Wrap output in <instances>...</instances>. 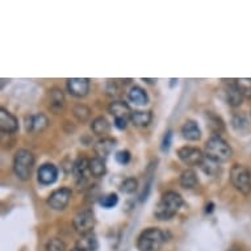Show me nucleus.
<instances>
[{"label":"nucleus","instance_id":"39448f33","mask_svg":"<svg viewBox=\"0 0 251 251\" xmlns=\"http://www.w3.org/2000/svg\"><path fill=\"white\" fill-rule=\"evenodd\" d=\"M230 180L234 188L242 195H249L251 192V174L246 166L233 165L230 170Z\"/></svg>","mask_w":251,"mask_h":251},{"label":"nucleus","instance_id":"e433bc0d","mask_svg":"<svg viewBox=\"0 0 251 251\" xmlns=\"http://www.w3.org/2000/svg\"><path fill=\"white\" fill-rule=\"evenodd\" d=\"M74 251H76V250H74Z\"/></svg>","mask_w":251,"mask_h":251},{"label":"nucleus","instance_id":"f3484780","mask_svg":"<svg viewBox=\"0 0 251 251\" xmlns=\"http://www.w3.org/2000/svg\"><path fill=\"white\" fill-rule=\"evenodd\" d=\"M65 104H66V100H65V95L63 92L59 88H53L50 91L49 94V108L54 113H59L61 111H63L65 108Z\"/></svg>","mask_w":251,"mask_h":251},{"label":"nucleus","instance_id":"423d86ee","mask_svg":"<svg viewBox=\"0 0 251 251\" xmlns=\"http://www.w3.org/2000/svg\"><path fill=\"white\" fill-rule=\"evenodd\" d=\"M73 225H74L75 231H78L80 235L92 233L96 225V218L94 210L90 209V208H86V209L78 212V213L75 214L74 220H73Z\"/></svg>","mask_w":251,"mask_h":251},{"label":"nucleus","instance_id":"1a4fd4ad","mask_svg":"<svg viewBox=\"0 0 251 251\" xmlns=\"http://www.w3.org/2000/svg\"><path fill=\"white\" fill-rule=\"evenodd\" d=\"M71 196H73V192H71L70 188L63 187V188L54 191L53 194L50 195L49 199H48V204L51 209L62 210L69 205Z\"/></svg>","mask_w":251,"mask_h":251},{"label":"nucleus","instance_id":"c756f323","mask_svg":"<svg viewBox=\"0 0 251 251\" xmlns=\"http://www.w3.org/2000/svg\"><path fill=\"white\" fill-rule=\"evenodd\" d=\"M46 251H66V245L59 238H51L46 243Z\"/></svg>","mask_w":251,"mask_h":251},{"label":"nucleus","instance_id":"5701e85b","mask_svg":"<svg viewBox=\"0 0 251 251\" xmlns=\"http://www.w3.org/2000/svg\"><path fill=\"white\" fill-rule=\"evenodd\" d=\"M152 120V113L150 111H136L133 112L132 116H130V121H132L136 126H140V128H145L150 125Z\"/></svg>","mask_w":251,"mask_h":251},{"label":"nucleus","instance_id":"473e14b6","mask_svg":"<svg viewBox=\"0 0 251 251\" xmlns=\"http://www.w3.org/2000/svg\"><path fill=\"white\" fill-rule=\"evenodd\" d=\"M171 138H173V133H171V130H169V132L166 133L165 138H163V146H162V149L163 150H169L170 145H171Z\"/></svg>","mask_w":251,"mask_h":251},{"label":"nucleus","instance_id":"c85d7f7f","mask_svg":"<svg viewBox=\"0 0 251 251\" xmlns=\"http://www.w3.org/2000/svg\"><path fill=\"white\" fill-rule=\"evenodd\" d=\"M137 187H138V181H137V179H134V177H128V179H125V180L123 181L120 190H121V192H124V194H133V192H136Z\"/></svg>","mask_w":251,"mask_h":251},{"label":"nucleus","instance_id":"a211bd4d","mask_svg":"<svg viewBox=\"0 0 251 251\" xmlns=\"http://www.w3.org/2000/svg\"><path fill=\"white\" fill-rule=\"evenodd\" d=\"M109 113H111L113 117L116 119H125L128 120L130 119V116H132V109H130V107H129L128 104L125 103V101H121V100H119V101H113V103H111V105H109Z\"/></svg>","mask_w":251,"mask_h":251},{"label":"nucleus","instance_id":"393cba45","mask_svg":"<svg viewBox=\"0 0 251 251\" xmlns=\"http://www.w3.org/2000/svg\"><path fill=\"white\" fill-rule=\"evenodd\" d=\"M206 121H208V126L213 133H217L220 134L221 132H224L225 129V125H224V121L218 116H216L212 112H208L206 113Z\"/></svg>","mask_w":251,"mask_h":251},{"label":"nucleus","instance_id":"7ed1b4c3","mask_svg":"<svg viewBox=\"0 0 251 251\" xmlns=\"http://www.w3.org/2000/svg\"><path fill=\"white\" fill-rule=\"evenodd\" d=\"M166 242V234L158 227H149L137 238V249L140 251H158Z\"/></svg>","mask_w":251,"mask_h":251},{"label":"nucleus","instance_id":"f704fd0d","mask_svg":"<svg viewBox=\"0 0 251 251\" xmlns=\"http://www.w3.org/2000/svg\"><path fill=\"white\" fill-rule=\"evenodd\" d=\"M213 202H209V204H208V205H206V209H205V212L206 213H212V212H213Z\"/></svg>","mask_w":251,"mask_h":251},{"label":"nucleus","instance_id":"dca6fc26","mask_svg":"<svg viewBox=\"0 0 251 251\" xmlns=\"http://www.w3.org/2000/svg\"><path fill=\"white\" fill-rule=\"evenodd\" d=\"M243 95L235 84V79L226 80V100L231 107H239L243 101Z\"/></svg>","mask_w":251,"mask_h":251},{"label":"nucleus","instance_id":"2f4dec72","mask_svg":"<svg viewBox=\"0 0 251 251\" xmlns=\"http://www.w3.org/2000/svg\"><path fill=\"white\" fill-rule=\"evenodd\" d=\"M116 161L119 162L120 165H126L130 161V152L128 150H121V151L116 152Z\"/></svg>","mask_w":251,"mask_h":251},{"label":"nucleus","instance_id":"a878e982","mask_svg":"<svg viewBox=\"0 0 251 251\" xmlns=\"http://www.w3.org/2000/svg\"><path fill=\"white\" fill-rule=\"evenodd\" d=\"M235 84L238 87V90L241 91V94L243 98L251 99V79L249 78H239L235 79Z\"/></svg>","mask_w":251,"mask_h":251},{"label":"nucleus","instance_id":"9d476101","mask_svg":"<svg viewBox=\"0 0 251 251\" xmlns=\"http://www.w3.org/2000/svg\"><path fill=\"white\" fill-rule=\"evenodd\" d=\"M49 125V120L45 115L37 113V115L26 116L25 117V129L29 133H41L44 129L48 128Z\"/></svg>","mask_w":251,"mask_h":251},{"label":"nucleus","instance_id":"9b49d317","mask_svg":"<svg viewBox=\"0 0 251 251\" xmlns=\"http://www.w3.org/2000/svg\"><path fill=\"white\" fill-rule=\"evenodd\" d=\"M67 90L75 98H84L90 91V79L71 78L67 80Z\"/></svg>","mask_w":251,"mask_h":251},{"label":"nucleus","instance_id":"bb28decb","mask_svg":"<svg viewBox=\"0 0 251 251\" xmlns=\"http://www.w3.org/2000/svg\"><path fill=\"white\" fill-rule=\"evenodd\" d=\"M73 112H74L75 119L78 120L79 123H86L87 120L90 119V116H91L90 108L86 107V105H83V104H78V105H75L74 111Z\"/></svg>","mask_w":251,"mask_h":251},{"label":"nucleus","instance_id":"4be33fe9","mask_svg":"<svg viewBox=\"0 0 251 251\" xmlns=\"http://www.w3.org/2000/svg\"><path fill=\"white\" fill-rule=\"evenodd\" d=\"M129 100L134 104H138V105H146L149 103V96L146 94V91L144 88H141L138 86L132 87L128 92Z\"/></svg>","mask_w":251,"mask_h":251},{"label":"nucleus","instance_id":"6ab92c4d","mask_svg":"<svg viewBox=\"0 0 251 251\" xmlns=\"http://www.w3.org/2000/svg\"><path fill=\"white\" fill-rule=\"evenodd\" d=\"M181 134L185 140L188 141H199L201 138V130L199 128V125L195 123L194 120H187L181 128Z\"/></svg>","mask_w":251,"mask_h":251},{"label":"nucleus","instance_id":"2eb2a0df","mask_svg":"<svg viewBox=\"0 0 251 251\" xmlns=\"http://www.w3.org/2000/svg\"><path fill=\"white\" fill-rule=\"evenodd\" d=\"M19 128L16 117L11 115L7 109H0V129L3 133H15Z\"/></svg>","mask_w":251,"mask_h":251},{"label":"nucleus","instance_id":"aec40b11","mask_svg":"<svg viewBox=\"0 0 251 251\" xmlns=\"http://www.w3.org/2000/svg\"><path fill=\"white\" fill-rule=\"evenodd\" d=\"M180 185L185 190H194L199 185L198 175L194 170H184L180 175Z\"/></svg>","mask_w":251,"mask_h":251},{"label":"nucleus","instance_id":"b1692460","mask_svg":"<svg viewBox=\"0 0 251 251\" xmlns=\"http://www.w3.org/2000/svg\"><path fill=\"white\" fill-rule=\"evenodd\" d=\"M90 171L94 177L104 176L107 174V166H105L104 159H100L98 156L90 159Z\"/></svg>","mask_w":251,"mask_h":251},{"label":"nucleus","instance_id":"0eeeda50","mask_svg":"<svg viewBox=\"0 0 251 251\" xmlns=\"http://www.w3.org/2000/svg\"><path fill=\"white\" fill-rule=\"evenodd\" d=\"M73 175H74L76 184L80 188L86 187L88 184V181H90V176H92L90 171V159L78 158L73 165Z\"/></svg>","mask_w":251,"mask_h":251},{"label":"nucleus","instance_id":"f257e3e1","mask_svg":"<svg viewBox=\"0 0 251 251\" xmlns=\"http://www.w3.org/2000/svg\"><path fill=\"white\" fill-rule=\"evenodd\" d=\"M184 201L180 195L175 191H169L162 195L161 200L156 204L154 214L158 220L161 221H169L179 212Z\"/></svg>","mask_w":251,"mask_h":251},{"label":"nucleus","instance_id":"72a5a7b5","mask_svg":"<svg viewBox=\"0 0 251 251\" xmlns=\"http://www.w3.org/2000/svg\"><path fill=\"white\" fill-rule=\"evenodd\" d=\"M115 125L119 129H125L126 125H128V120L125 119H116L115 120Z\"/></svg>","mask_w":251,"mask_h":251},{"label":"nucleus","instance_id":"f8f14e48","mask_svg":"<svg viewBox=\"0 0 251 251\" xmlns=\"http://www.w3.org/2000/svg\"><path fill=\"white\" fill-rule=\"evenodd\" d=\"M38 181L44 185L53 184L58 177V169L53 163H45L40 167L37 173Z\"/></svg>","mask_w":251,"mask_h":251},{"label":"nucleus","instance_id":"cd10ccee","mask_svg":"<svg viewBox=\"0 0 251 251\" xmlns=\"http://www.w3.org/2000/svg\"><path fill=\"white\" fill-rule=\"evenodd\" d=\"M201 169L204 173L208 174V175H212V176L220 174V166H218V163L217 162L212 161V159H209V158H205V159H204V162L201 163Z\"/></svg>","mask_w":251,"mask_h":251},{"label":"nucleus","instance_id":"412c9836","mask_svg":"<svg viewBox=\"0 0 251 251\" xmlns=\"http://www.w3.org/2000/svg\"><path fill=\"white\" fill-rule=\"evenodd\" d=\"M91 129H92V132L95 133L96 136L103 137L105 134L109 133L111 130V124L108 121L104 116H99V117H96L92 124H91Z\"/></svg>","mask_w":251,"mask_h":251},{"label":"nucleus","instance_id":"ddd939ff","mask_svg":"<svg viewBox=\"0 0 251 251\" xmlns=\"http://www.w3.org/2000/svg\"><path fill=\"white\" fill-rule=\"evenodd\" d=\"M116 140L111 138V137H103L101 140H99L94 146L95 154L100 159H105L107 156L111 155V152L113 151V149L116 148Z\"/></svg>","mask_w":251,"mask_h":251},{"label":"nucleus","instance_id":"20e7f679","mask_svg":"<svg viewBox=\"0 0 251 251\" xmlns=\"http://www.w3.org/2000/svg\"><path fill=\"white\" fill-rule=\"evenodd\" d=\"M34 167V155L33 152L21 149L16 152L13 159V170L16 176L21 180H29Z\"/></svg>","mask_w":251,"mask_h":251},{"label":"nucleus","instance_id":"c9c22d12","mask_svg":"<svg viewBox=\"0 0 251 251\" xmlns=\"http://www.w3.org/2000/svg\"><path fill=\"white\" fill-rule=\"evenodd\" d=\"M227 251H243L242 249H241V247H238V246H231L230 249H229V250Z\"/></svg>","mask_w":251,"mask_h":251},{"label":"nucleus","instance_id":"f03ea898","mask_svg":"<svg viewBox=\"0 0 251 251\" xmlns=\"http://www.w3.org/2000/svg\"><path fill=\"white\" fill-rule=\"evenodd\" d=\"M205 154L206 158H209L217 163H221V162L229 161L233 151L226 141L223 140L220 136H213L206 141Z\"/></svg>","mask_w":251,"mask_h":251},{"label":"nucleus","instance_id":"4468645a","mask_svg":"<svg viewBox=\"0 0 251 251\" xmlns=\"http://www.w3.org/2000/svg\"><path fill=\"white\" fill-rule=\"evenodd\" d=\"M98 249H99V241L94 231L80 235V238L76 241V245H75L76 251H96Z\"/></svg>","mask_w":251,"mask_h":251},{"label":"nucleus","instance_id":"6e6552de","mask_svg":"<svg viewBox=\"0 0 251 251\" xmlns=\"http://www.w3.org/2000/svg\"><path fill=\"white\" fill-rule=\"evenodd\" d=\"M177 156L187 166H201L204 162V154L200 149L192 146H183L177 150Z\"/></svg>","mask_w":251,"mask_h":251},{"label":"nucleus","instance_id":"7c9ffc66","mask_svg":"<svg viewBox=\"0 0 251 251\" xmlns=\"http://www.w3.org/2000/svg\"><path fill=\"white\" fill-rule=\"evenodd\" d=\"M119 202V198H117V195L116 194H109L107 195V196H103V198L100 199V204H101V206H104V208H113V206L116 205Z\"/></svg>","mask_w":251,"mask_h":251}]
</instances>
